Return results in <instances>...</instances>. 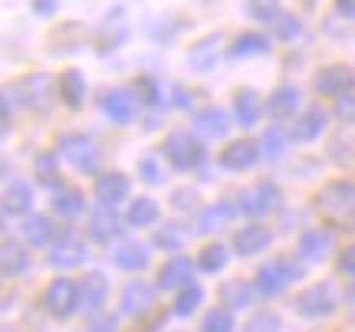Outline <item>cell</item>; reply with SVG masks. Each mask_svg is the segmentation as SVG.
I'll return each instance as SVG.
<instances>
[{"label":"cell","instance_id":"33","mask_svg":"<svg viewBox=\"0 0 355 332\" xmlns=\"http://www.w3.org/2000/svg\"><path fill=\"white\" fill-rule=\"evenodd\" d=\"M270 53V40L263 33H241V37L234 40V46H230V56H263Z\"/></svg>","mask_w":355,"mask_h":332},{"label":"cell","instance_id":"52","mask_svg":"<svg viewBox=\"0 0 355 332\" xmlns=\"http://www.w3.org/2000/svg\"><path fill=\"white\" fill-rule=\"evenodd\" d=\"M139 89L148 96V103H158V89H155L152 79H139Z\"/></svg>","mask_w":355,"mask_h":332},{"label":"cell","instance_id":"27","mask_svg":"<svg viewBox=\"0 0 355 332\" xmlns=\"http://www.w3.org/2000/svg\"><path fill=\"white\" fill-rule=\"evenodd\" d=\"M60 92H63V103L69 109H79V105L86 103V76L79 69H66L63 76H60Z\"/></svg>","mask_w":355,"mask_h":332},{"label":"cell","instance_id":"5","mask_svg":"<svg viewBox=\"0 0 355 332\" xmlns=\"http://www.w3.org/2000/svg\"><path fill=\"white\" fill-rule=\"evenodd\" d=\"M43 306L50 313L53 320H66L73 316L79 306H83V286L69 277H60L46 286V296H43Z\"/></svg>","mask_w":355,"mask_h":332},{"label":"cell","instance_id":"48","mask_svg":"<svg viewBox=\"0 0 355 332\" xmlns=\"http://www.w3.org/2000/svg\"><path fill=\"white\" fill-rule=\"evenodd\" d=\"M89 332H115V316H99L96 313V320L89 322Z\"/></svg>","mask_w":355,"mask_h":332},{"label":"cell","instance_id":"11","mask_svg":"<svg viewBox=\"0 0 355 332\" xmlns=\"http://www.w3.org/2000/svg\"><path fill=\"white\" fill-rule=\"evenodd\" d=\"M83 260H86V243L79 241V234L63 230V234L56 237V243L50 247V263L60 270H73V267H79Z\"/></svg>","mask_w":355,"mask_h":332},{"label":"cell","instance_id":"6","mask_svg":"<svg viewBox=\"0 0 355 332\" xmlns=\"http://www.w3.org/2000/svg\"><path fill=\"white\" fill-rule=\"evenodd\" d=\"M165 152H168V161L175 165V171H194L204 161L201 141L194 135H188V132H171L165 139Z\"/></svg>","mask_w":355,"mask_h":332},{"label":"cell","instance_id":"17","mask_svg":"<svg viewBox=\"0 0 355 332\" xmlns=\"http://www.w3.org/2000/svg\"><path fill=\"white\" fill-rule=\"evenodd\" d=\"M270 241H273L270 230L260 227V224H250V227H243V230L234 234V250H237L241 256H257L270 247Z\"/></svg>","mask_w":355,"mask_h":332},{"label":"cell","instance_id":"20","mask_svg":"<svg viewBox=\"0 0 355 332\" xmlns=\"http://www.w3.org/2000/svg\"><path fill=\"white\" fill-rule=\"evenodd\" d=\"M30 267V254L24 243L17 241H0V273L3 277H20Z\"/></svg>","mask_w":355,"mask_h":332},{"label":"cell","instance_id":"42","mask_svg":"<svg viewBox=\"0 0 355 332\" xmlns=\"http://www.w3.org/2000/svg\"><path fill=\"white\" fill-rule=\"evenodd\" d=\"M155 243L175 254V250H181V247H184V234H181V227H178V224H168V227H162L158 234H155Z\"/></svg>","mask_w":355,"mask_h":332},{"label":"cell","instance_id":"31","mask_svg":"<svg viewBox=\"0 0 355 332\" xmlns=\"http://www.w3.org/2000/svg\"><path fill=\"white\" fill-rule=\"evenodd\" d=\"M53 214H60V218H79L83 214V191L76 188H60V191L53 194Z\"/></svg>","mask_w":355,"mask_h":332},{"label":"cell","instance_id":"44","mask_svg":"<svg viewBox=\"0 0 355 332\" xmlns=\"http://www.w3.org/2000/svg\"><path fill=\"white\" fill-rule=\"evenodd\" d=\"M332 115H336L343 125H355V92H352V96L336 99V105H332Z\"/></svg>","mask_w":355,"mask_h":332},{"label":"cell","instance_id":"8","mask_svg":"<svg viewBox=\"0 0 355 332\" xmlns=\"http://www.w3.org/2000/svg\"><path fill=\"white\" fill-rule=\"evenodd\" d=\"M53 89H56V86H53V79L46 76V73H26V76L17 82L20 105H26V109H37V112L50 109Z\"/></svg>","mask_w":355,"mask_h":332},{"label":"cell","instance_id":"41","mask_svg":"<svg viewBox=\"0 0 355 332\" xmlns=\"http://www.w3.org/2000/svg\"><path fill=\"white\" fill-rule=\"evenodd\" d=\"M201 332H234V316H230V309H211L201 322Z\"/></svg>","mask_w":355,"mask_h":332},{"label":"cell","instance_id":"35","mask_svg":"<svg viewBox=\"0 0 355 332\" xmlns=\"http://www.w3.org/2000/svg\"><path fill=\"white\" fill-rule=\"evenodd\" d=\"M220 299L227 303V309H243L250 299H254V286H250V283H243V280H234V283H227V286L220 290Z\"/></svg>","mask_w":355,"mask_h":332},{"label":"cell","instance_id":"25","mask_svg":"<svg viewBox=\"0 0 355 332\" xmlns=\"http://www.w3.org/2000/svg\"><path fill=\"white\" fill-rule=\"evenodd\" d=\"M24 234H26V241L33 243V247H53V243H56V237H60V234H56V227H53V220L43 218V214L26 218Z\"/></svg>","mask_w":355,"mask_h":332},{"label":"cell","instance_id":"55","mask_svg":"<svg viewBox=\"0 0 355 332\" xmlns=\"http://www.w3.org/2000/svg\"><path fill=\"white\" fill-rule=\"evenodd\" d=\"M0 230H3V220H0Z\"/></svg>","mask_w":355,"mask_h":332},{"label":"cell","instance_id":"38","mask_svg":"<svg viewBox=\"0 0 355 332\" xmlns=\"http://www.w3.org/2000/svg\"><path fill=\"white\" fill-rule=\"evenodd\" d=\"M224 263H227V247H220V243H207L201 254H198V267L204 273H217Z\"/></svg>","mask_w":355,"mask_h":332},{"label":"cell","instance_id":"51","mask_svg":"<svg viewBox=\"0 0 355 332\" xmlns=\"http://www.w3.org/2000/svg\"><path fill=\"white\" fill-rule=\"evenodd\" d=\"M10 132V105H7V99L0 96V139Z\"/></svg>","mask_w":355,"mask_h":332},{"label":"cell","instance_id":"54","mask_svg":"<svg viewBox=\"0 0 355 332\" xmlns=\"http://www.w3.org/2000/svg\"><path fill=\"white\" fill-rule=\"evenodd\" d=\"M349 303H352V306H355V283H352V286H349Z\"/></svg>","mask_w":355,"mask_h":332},{"label":"cell","instance_id":"2","mask_svg":"<svg viewBox=\"0 0 355 332\" xmlns=\"http://www.w3.org/2000/svg\"><path fill=\"white\" fill-rule=\"evenodd\" d=\"M303 277V267L290 260V256H279L273 263H266V267L257 270V280H254V290L263 296H279L290 283H296Z\"/></svg>","mask_w":355,"mask_h":332},{"label":"cell","instance_id":"32","mask_svg":"<svg viewBox=\"0 0 355 332\" xmlns=\"http://www.w3.org/2000/svg\"><path fill=\"white\" fill-rule=\"evenodd\" d=\"M217 43H220V33H211L207 40H201V43L188 53V66H194V69H211L217 60V53H220Z\"/></svg>","mask_w":355,"mask_h":332},{"label":"cell","instance_id":"28","mask_svg":"<svg viewBox=\"0 0 355 332\" xmlns=\"http://www.w3.org/2000/svg\"><path fill=\"white\" fill-rule=\"evenodd\" d=\"M30 204H33V188H30L26 181H10L7 191H3V211H10V214H26Z\"/></svg>","mask_w":355,"mask_h":332},{"label":"cell","instance_id":"36","mask_svg":"<svg viewBox=\"0 0 355 332\" xmlns=\"http://www.w3.org/2000/svg\"><path fill=\"white\" fill-rule=\"evenodd\" d=\"M283 152H286V135H283V128H279V125L266 128L263 141H260V155H263L266 161H279V158H283Z\"/></svg>","mask_w":355,"mask_h":332},{"label":"cell","instance_id":"50","mask_svg":"<svg viewBox=\"0 0 355 332\" xmlns=\"http://www.w3.org/2000/svg\"><path fill=\"white\" fill-rule=\"evenodd\" d=\"M33 10L40 17H56L60 13V0H33Z\"/></svg>","mask_w":355,"mask_h":332},{"label":"cell","instance_id":"10","mask_svg":"<svg viewBox=\"0 0 355 332\" xmlns=\"http://www.w3.org/2000/svg\"><path fill=\"white\" fill-rule=\"evenodd\" d=\"M102 112L112 119L115 125H132L139 112V96L132 89H109L102 96Z\"/></svg>","mask_w":355,"mask_h":332},{"label":"cell","instance_id":"30","mask_svg":"<svg viewBox=\"0 0 355 332\" xmlns=\"http://www.w3.org/2000/svg\"><path fill=\"white\" fill-rule=\"evenodd\" d=\"M89 234H92V241L96 243L112 241L115 234H119V218H115L112 207H102V211L92 214V220H89Z\"/></svg>","mask_w":355,"mask_h":332},{"label":"cell","instance_id":"18","mask_svg":"<svg viewBox=\"0 0 355 332\" xmlns=\"http://www.w3.org/2000/svg\"><path fill=\"white\" fill-rule=\"evenodd\" d=\"M326 122H329V115L322 112L319 105H309V109H306V115H300V119H296V125H293V139L303 141V145H309V141H316L319 135H322Z\"/></svg>","mask_w":355,"mask_h":332},{"label":"cell","instance_id":"45","mask_svg":"<svg viewBox=\"0 0 355 332\" xmlns=\"http://www.w3.org/2000/svg\"><path fill=\"white\" fill-rule=\"evenodd\" d=\"M37 175H40V181H46V184H56V178H60V171H56V155H40Z\"/></svg>","mask_w":355,"mask_h":332},{"label":"cell","instance_id":"16","mask_svg":"<svg viewBox=\"0 0 355 332\" xmlns=\"http://www.w3.org/2000/svg\"><path fill=\"white\" fill-rule=\"evenodd\" d=\"M96 198H99L102 207H115L128 198V178L119 175V171H109V175H99L96 178Z\"/></svg>","mask_w":355,"mask_h":332},{"label":"cell","instance_id":"49","mask_svg":"<svg viewBox=\"0 0 355 332\" xmlns=\"http://www.w3.org/2000/svg\"><path fill=\"white\" fill-rule=\"evenodd\" d=\"M339 270L349 273V277H355V243L343 250V256H339Z\"/></svg>","mask_w":355,"mask_h":332},{"label":"cell","instance_id":"7","mask_svg":"<svg viewBox=\"0 0 355 332\" xmlns=\"http://www.w3.org/2000/svg\"><path fill=\"white\" fill-rule=\"evenodd\" d=\"M296 313L306 320H322V316L336 313V293L329 283H313L309 290H303L296 296Z\"/></svg>","mask_w":355,"mask_h":332},{"label":"cell","instance_id":"4","mask_svg":"<svg viewBox=\"0 0 355 332\" xmlns=\"http://www.w3.org/2000/svg\"><path fill=\"white\" fill-rule=\"evenodd\" d=\"M60 155L83 175H96L102 168V148L89 135H63L60 139Z\"/></svg>","mask_w":355,"mask_h":332},{"label":"cell","instance_id":"43","mask_svg":"<svg viewBox=\"0 0 355 332\" xmlns=\"http://www.w3.org/2000/svg\"><path fill=\"white\" fill-rule=\"evenodd\" d=\"M139 171H141V181H148V184H162V181H165V171H162V165H158V158H155V155L141 158Z\"/></svg>","mask_w":355,"mask_h":332},{"label":"cell","instance_id":"47","mask_svg":"<svg viewBox=\"0 0 355 332\" xmlns=\"http://www.w3.org/2000/svg\"><path fill=\"white\" fill-rule=\"evenodd\" d=\"M277 33H279V40H293L296 33H300V20H296V17H290V13H279Z\"/></svg>","mask_w":355,"mask_h":332},{"label":"cell","instance_id":"15","mask_svg":"<svg viewBox=\"0 0 355 332\" xmlns=\"http://www.w3.org/2000/svg\"><path fill=\"white\" fill-rule=\"evenodd\" d=\"M191 277H194V263L188 256H171L165 267L158 270V290H184L191 286Z\"/></svg>","mask_w":355,"mask_h":332},{"label":"cell","instance_id":"19","mask_svg":"<svg viewBox=\"0 0 355 332\" xmlns=\"http://www.w3.org/2000/svg\"><path fill=\"white\" fill-rule=\"evenodd\" d=\"M227 128H230V122H227V112L224 109H201V112L194 115V132L201 135V139H224L227 135Z\"/></svg>","mask_w":355,"mask_h":332},{"label":"cell","instance_id":"24","mask_svg":"<svg viewBox=\"0 0 355 332\" xmlns=\"http://www.w3.org/2000/svg\"><path fill=\"white\" fill-rule=\"evenodd\" d=\"M296 109H300V89H296L293 82L279 86V89L270 96V105H266V112L273 115V119H290Z\"/></svg>","mask_w":355,"mask_h":332},{"label":"cell","instance_id":"13","mask_svg":"<svg viewBox=\"0 0 355 332\" xmlns=\"http://www.w3.org/2000/svg\"><path fill=\"white\" fill-rule=\"evenodd\" d=\"M128 30H125V13L122 10H109V17L99 24V30H96V50L102 53H112L119 50L122 43H125Z\"/></svg>","mask_w":355,"mask_h":332},{"label":"cell","instance_id":"40","mask_svg":"<svg viewBox=\"0 0 355 332\" xmlns=\"http://www.w3.org/2000/svg\"><path fill=\"white\" fill-rule=\"evenodd\" d=\"M247 10L260 24H277L279 20V0H247Z\"/></svg>","mask_w":355,"mask_h":332},{"label":"cell","instance_id":"39","mask_svg":"<svg viewBox=\"0 0 355 332\" xmlns=\"http://www.w3.org/2000/svg\"><path fill=\"white\" fill-rule=\"evenodd\" d=\"M201 299H204V290L191 283V286H184V290L178 293V299H175V313H178V316H191L194 309L201 306Z\"/></svg>","mask_w":355,"mask_h":332},{"label":"cell","instance_id":"46","mask_svg":"<svg viewBox=\"0 0 355 332\" xmlns=\"http://www.w3.org/2000/svg\"><path fill=\"white\" fill-rule=\"evenodd\" d=\"M247 332H279V320L273 316V313H260V316L250 320Z\"/></svg>","mask_w":355,"mask_h":332},{"label":"cell","instance_id":"34","mask_svg":"<svg viewBox=\"0 0 355 332\" xmlns=\"http://www.w3.org/2000/svg\"><path fill=\"white\" fill-rule=\"evenodd\" d=\"M115 263L122 270H145L148 267V247H141V243H122L115 250Z\"/></svg>","mask_w":355,"mask_h":332},{"label":"cell","instance_id":"26","mask_svg":"<svg viewBox=\"0 0 355 332\" xmlns=\"http://www.w3.org/2000/svg\"><path fill=\"white\" fill-rule=\"evenodd\" d=\"M79 286H83V306L92 309V313H99V309L105 306V296H109V280H105L102 273H89Z\"/></svg>","mask_w":355,"mask_h":332},{"label":"cell","instance_id":"22","mask_svg":"<svg viewBox=\"0 0 355 332\" xmlns=\"http://www.w3.org/2000/svg\"><path fill=\"white\" fill-rule=\"evenodd\" d=\"M263 112V105H260V96L254 89H241L237 92V99H234V119H237V125L241 128H254L257 119Z\"/></svg>","mask_w":355,"mask_h":332},{"label":"cell","instance_id":"37","mask_svg":"<svg viewBox=\"0 0 355 332\" xmlns=\"http://www.w3.org/2000/svg\"><path fill=\"white\" fill-rule=\"evenodd\" d=\"M329 158L336 165L352 168L355 165V139L352 135H336V139L329 141Z\"/></svg>","mask_w":355,"mask_h":332},{"label":"cell","instance_id":"12","mask_svg":"<svg viewBox=\"0 0 355 332\" xmlns=\"http://www.w3.org/2000/svg\"><path fill=\"white\" fill-rule=\"evenodd\" d=\"M263 155H260V145L250 139H237L230 141L224 155H220V165L227 168V171H247V168H254Z\"/></svg>","mask_w":355,"mask_h":332},{"label":"cell","instance_id":"9","mask_svg":"<svg viewBox=\"0 0 355 332\" xmlns=\"http://www.w3.org/2000/svg\"><path fill=\"white\" fill-rule=\"evenodd\" d=\"M316 89L322 96H336V99H343V96H352L355 89V69L345 63H332V66H322L316 73Z\"/></svg>","mask_w":355,"mask_h":332},{"label":"cell","instance_id":"1","mask_svg":"<svg viewBox=\"0 0 355 332\" xmlns=\"http://www.w3.org/2000/svg\"><path fill=\"white\" fill-rule=\"evenodd\" d=\"M316 214L336 230H355V178L329 181L313 198Z\"/></svg>","mask_w":355,"mask_h":332},{"label":"cell","instance_id":"14","mask_svg":"<svg viewBox=\"0 0 355 332\" xmlns=\"http://www.w3.org/2000/svg\"><path fill=\"white\" fill-rule=\"evenodd\" d=\"M155 309V290L145 280H132L122 290V313L125 316H145Z\"/></svg>","mask_w":355,"mask_h":332},{"label":"cell","instance_id":"21","mask_svg":"<svg viewBox=\"0 0 355 332\" xmlns=\"http://www.w3.org/2000/svg\"><path fill=\"white\" fill-rule=\"evenodd\" d=\"M234 214H237V207H230V204H207L198 214V230L201 234H217V230H227V224L234 220Z\"/></svg>","mask_w":355,"mask_h":332},{"label":"cell","instance_id":"53","mask_svg":"<svg viewBox=\"0 0 355 332\" xmlns=\"http://www.w3.org/2000/svg\"><path fill=\"white\" fill-rule=\"evenodd\" d=\"M336 10L343 13V17H352L355 20V0H336Z\"/></svg>","mask_w":355,"mask_h":332},{"label":"cell","instance_id":"23","mask_svg":"<svg viewBox=\"0 0 355 332\" xmlns=\"http://www.w3.org/2000/svg\"><path fill=\"white\" fill-rule=\"evenodd\" d=\"M332 250V237L326 230H306L303 237H300V256L309 260V263H319V260H326Z\"/></svg>","mask_w":355,"mask_h":332},{"label":"cell","instance_id":"29","mask_svg":"<svg viewBox=\"0 0 355 332\" xmlns=\"http://www.w3.org/2000/svg\"><path fill=\"white\" fill-rule=\"evenodd\" d=\"M158 214H162L158 201H152V198H139V201L128 204L125 220L132 224V227H152V224H158Z\"/></svg>","mask_w":355,"mask_h":332},{"label":"cell","instance_id":"3","mask_svg":"<svg viewBox=\"0 0 355 332\" xmlns=\"http://www.w3.org/2000/svg\"><path fill=\"white\" fill-rule=\"evenodd\" d=\"M237 211L247 214V218H266V214H277L283 207V191H279L273 181H260L254 188H243L241 198H237Z\"/></svg>","mask_w":355,"mask_h":332}]
</instances>
